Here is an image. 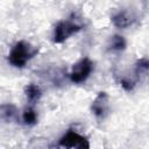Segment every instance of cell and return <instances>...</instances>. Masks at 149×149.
I'll return each instance as SVG.
<instances>
[{"mask_svg": "<svg viewBox=\"0 0 149 149\" xmlns=\"http://www.w3.org/2000/svg\"><path fill=\"white\" fill-rule=\"evenodd\" d=\"M33 51L30 50V45L26 42H19L12 49L8 61L14 66H23L26 62L33 56Z\"/></svg>", "mask_w": 149, "mask_h": 149, "instance_id": "cell-1", "label": "cell"}, {"mask_svg": "<svg viewBox=\"0 0 149 149\" xmlns=\"http://www.w3.org/2000/svg\"><path fill=\"white\" fill-rule=\"evenodd\" d=\"M91 71H92V63L87 58L81 59L79 63H77L73 66V71L71 73V79L74 83H80L88 77Z\"/></svg>", "mask_w": 149, "mask_h": 149, "instance_id": "cell-2", "label": "cell"}, {"mask_svg": "<svg viewBox=\"0 0 149 149\" xmlns=\"http://www.w3.org/2000/svg\"><path fill=\"white\" fill-rule=\"evenodd\" d=\"M61 146L69 147V148H87L88 147V143L79 134L73 133V132H69L65 136L62 137Z\"/></svg>", "mask_w": 149, "mask_h": 149, "instance_id": "cell-3", "label": "cell"}, {"mask_svg": "<svg viewBox=\"0 0 149 149\" xmlns=\"http://www.w3.org/2000/svg\"><path fill=\"white\" fill-rule=\"evenodd\" d=\"M77 30H78V26H76L74 23H71L69 21L61 22L55 30V41L62 42L65 38H68V36H70L71 34H73Z\"/></svg>", "mask_w": 149, "mask_h": 149, "instance_id": "cell-4", "label": "cell"}, {"mask_svg": "<svg viewBox=\"0 0 149 149\" xmlns=\"http://www.w3.org/2000/svg\"><path fill=\"white\" fill-rule=\"evenodd\" d=\"M92 109L98 118H104V114L107 111V95L105 93H100L97 97L92 105Z\"/></svg>", "mask_w": 149, "mask_h": 149, "instance_id": "cell-5", "label": "cell"}, {"mask_svg": "<svg viewBox=\"0 0 149 149\" xmlns=\"http://www.w3.org/2000/svg\"><path fill=\"white\" fill-rule=\"evenodd\" d=\"M26 94H27V98L30 100V101H34V100H37L41 95L40 93V88L36 86V85H29L27 88H26Z\"/></svg>", "mask_w": 149, "mask_h": 149, "instance_id": "cell-6", "label": "cell"}, {"mask_svg": "<svg viewBox=\"0 0 149 149\" xmlns=\"http://www.w3.org/2000/svg\"><path fill=\"white\" fill-rule=\"evenodd\" d=\"M36 113L33 111V109H26L24 113H23V121L27 123V125H34L36 122Z\"/></svg>", "mask_w": 149, "mask_h": 149, "instance_id": "cell-7", "label": "cell"}, {"mask_svg": "<svg viewBox=\"0 0 149 149\" xmlns=\"http://www.w3.org/2000/svg\"><path fill=\"white\" fill-rule=\"evenodd\" d=\"M112 47H113L114 49H122V48L125 47V41H123V38L120 37V36H115V37L113 38Z\"/></svg>", "mask_w": 149, "mask_h": 149, "instance_id": "cell-8", "label": "cell"}]
</instances>
